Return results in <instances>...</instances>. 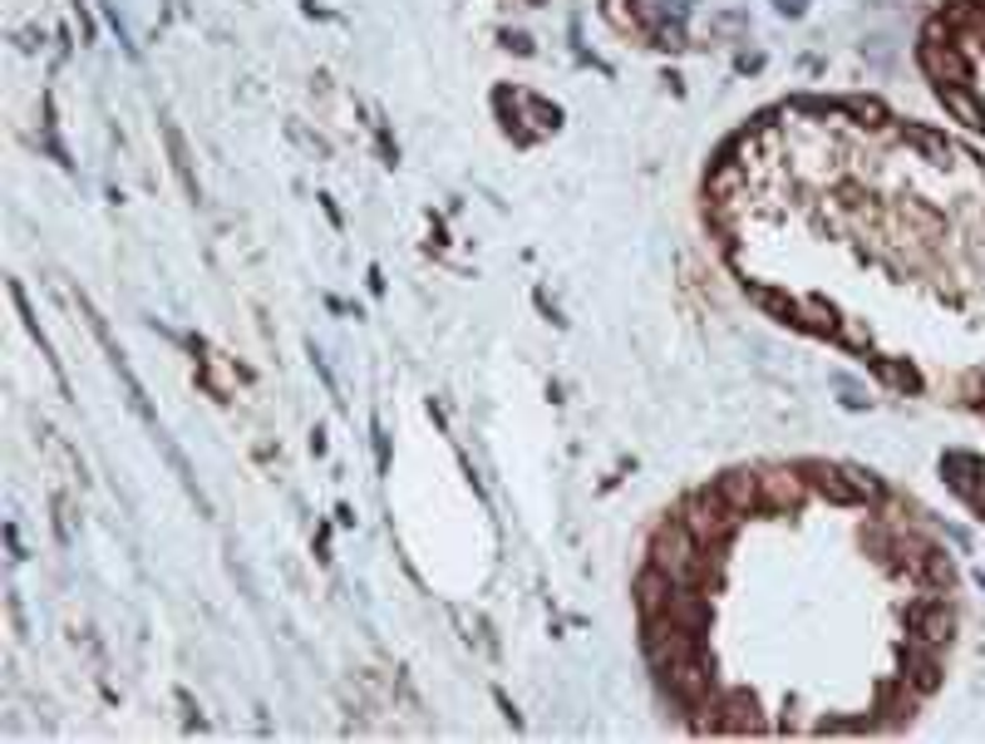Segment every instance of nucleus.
<instances>
[{
  "instance_id": "1",
  "label": "nucleus",
  "mask_w": 985,
  "mask_h": 744,
  "mask_svg": "<svg viewBox=\"0 0 985 744\" xmlns=\"http://www.w3.org/2000/svg\"><path fill=\"white\" fill-rule=\"evenodd\" d=\"M690 715L699 735H764V710L749 691H715Z\"/></svg>"
},
{
  "instance_id": "4",
  "label": "nucleus",
  "mask_w": 985,
  "mask_h": 744,
  "mask_svg": "<svg viewBox=\"0 0 985 744\" xmlns=\"http://www.w3.org/2000/svg\"><path fill=\"white\" fill-rule=\"evenodd\" d=\"M655 681H661V691L671 695L681 710H695V705H705V700L715 695V671H709L705 651L690 655V661H681V665H671V671H661Z\"/></svg>"
},
{
  "instance_id": "22",
  "label": "nucleus",
  "mask_w": 985,
  "mask_h": 744,
  "mask_svg": "<svg viewBox=\"0 0 985 744\" xmlns=\"http://www.w3.org/2000/svg\"><path fill=\"white\" fill-rule=\"evenodd\" d=\"M842 474H848V484L858 488V498H882V484L868 474V468H858V464H842Z\"/></svg>"
},
{
  "instance_id": "7",
  "label": "nucleus",
  "mask_w": 985,
  "mask_h": 744,
  "mask_svg": "<svg viewBox=\"0 0 985 744\" xmlns=\"http://www.w3.org/2000/svg\"><path fill=\"white\" fill-rule=\"evenodd\" d=\"M798 474H803V484L813 488V494H823L828 503H838V508H848V503H862L858 488L848 484V474H842L838 464H823V458H803V464H798Z\"/></svg>"
},
{
  "instance_id": "11",
  "label": "nucleus",
  "mask_w": 985,
  "mask_h": 744,
  "mask_svg": "<svg viewBox=\"0 0 985 744\" xmlns=\"http://www.w3.org/2000/svg\"><path fill=\"white\" fill-rule=\"evenodd\" d=\"M719 498L729 503V508L739 513H764V494H759V468H725V474L715 478Z\"/></svg>"
},
{
  "instance_id": "5",
  "label": "nucleus",
  "mask_w": 985,
  "mask_h": 744,
  "mask_svg": "<svg viewBox=\"0 0 985 744\" xmlns=\"http://www.w3.org/2000/svg\"><path fill=\"white\" fill-rule=\"evenodd\" d=\"M906 631L926 645H946L951 631H956V611H951L946 597H926V601H912L906 607Z\"/></svg>"
},
{
  "instance_id": "24",
  "label": "nucleus",
  "mask_w": 985,
  "mask_h": 744,
  "mask_svg": "<svg viewBox=\"0 0 985 744\" xmlns=\"http://www.w3.org/2000/svg\"><path fill=\"white\" fill-rule=\"evenodd\" d=\"M981 410H985V404H981Z\"/></svg>"
},
{
  "instance_id": "14",
  "label": "nucleus",
  "mask_w": 985,
  "mask_h": 744,
  "mask_svg": "<svg viewBox=\"0 0 985 744\" xmlns=\"http://www.w3.org/2000/svg\"><path fill=\"white\" fill-rule=\"evenodd\" d=\"M941 474L951 478V488H956L961 498H971L985 484V458H976V454H946V458H941Z\"/></svg>"
},
{
  "instance_id": "21",
  "label": "nucleus",
  "mask_w": 985,
  "mask_h": 744,
  "mask_svg": "<svg viewBox=\"0 0 985 744\" xmlns=\"http://www.w3.org/2000/svg\"><path fill=\"white\" fill-rule=\"evenodd\" d=\"M749 297L759 301L769 316H779V321L798 326V301H794V297H784V291H774V287H749Z\"/></svg>"
},
{
  "instance_id": "9",
  "label": "nucleus",
  "mask_w": 985,
  "mask_h": 744,
  "mask_svg": "<svg viewBox=\"0 0 985 744\" xmlns=\"http://www.w3.org/2000/svg\"><path fill=\"white\" fill-rule=\"evenodd\" d=\"M665 617L675 621V627L695 631V637H705L709 621H715V607H709V592L705 587H675L671 607H665Z\"/></svg>"
},
{
  "instance_id": "2",
  "label": "nucleus",
  "mask_w": 985,
  "mask_h": 744,
  "mask_svg": "<svg viewBox=\"0 0 985 744\" xmlns=\"http://www.w3.org/2000/svg\"><path fill=\"white\" fill-rule=\"evenodd\" d=\"M675 518L695 533L699 547H725L739 528V513L719 498V488H695V494H685V503L675 508Z\"/></svg>"
},
{
  "instance_id": "23",
  "label": "nucleus",
  "mask_w": 985,
  "mask_h": 744,
  "mask_svg": "<svg viewBox=\"0 0 985 744\" xmlns=\"http://www.w3.org/2000/svg\"><path fill=\"white\" fill-rule=\"evenodd\" d=\"M961 390H966L971 404H985V370H971V375L961 380Z\"/></svg>"
},
{
  "instance_id": "15",
  "label": "nucleus",
  "mask_w": 985,
  "mask_h": 744,
  "mask_svg": "<svg viewBox=\"0 0 985 744\" xmlns=\"http://www.w3.org/2000/svg\"><path fill=\"white\" fill-rule=\"evenodd\" d=\"M941 104H946L951 118H961L966 128H985V104L971 94V84H941Z\"/></svg>"
},
{
  "instance_id": "20",
  "label": "nucleus",
  "mask_w": 985,
  "mask_h": 744,
  "mask_svg": "<svg viewBox=\"0 0 985 744\" xmlns=\"http://www.w3.org/2000/svg\"><path fill=\"white\" fill-rule=\"evenodd\" d=\"M872 370H878V375H882L892 390H906V395H916V390H922V375H916L906 360H872Z\"/></svg>"
},
{
  "instance_id": "18",
  "label": "nucleus",
  "mask_w": 985,
  "mask_h": 744,
  "mask_svg": "<svg viewBox=\"0 0 985 744\" xmlns=\"http://www.w3.org/2000/svg\"><path fill=\"white\" fill-rule=\"evenodd\" d=\"M798 326H803V331H813V335H833V331H838V311H833L828 301L808 297V301H798Z\"/></svg>"
},
{
  "instance_id": "3",
  "label": "nucleus",
  "mask_w": 985,
  "mask_h": 744,
  "mask_svg": "<svg viewBox=\"0 0 985 744\" xmlns=\"http://www.w3.org/2000/svg\"><path fill=\"white\" fill-rule=\"evenodd\" d=\"M651 562L661 567V572H671L681 587H695V577H699V542H695V533L675 518V513H665V518L655 523Z\"/></svg>"
},
{
  "instance_id": "19",
  "label": "nucleus",
  "mask_w": 985,
  "mask_h": 744,
  "mask_svg": "<svg viewBox=\"0 0 985 744\" xmlns=\"http://www.w3.org/2000/svg\"><path fill=\"white\" fill-rule=\"evenodd\" d=\"M902 144L922 148L926 158H936V163H951V148H946V138H941V134H932V128H922V124H902Z\"/></svg>"
},
{
  "instance_id": "10",
  "label": "nucleus",
  "mask_w": 985,
  "mask_h": 744,
  "mask_svg": "<svg viewBox=\"0 0 985 744\" xmlns=\"http://www.w3.org/2000/svg\"><path fill=\"white\" fill-rule=\"evenodd\" d=\"M902 665H906V675L902 681L912 685L916 695H932V691H941V661H936V645H926V641H906L902 645Z\"/></svg>"
},
{
  "instance_id": "6",
  "label": "nucleus",
  "mask_w": 985,
  "mask_h": 744,
  "mask_svg": "<svg viewBox=\"0 0 985 744\" xmlns=\"http://www.w3.org/2000/svg\"><path fill=\"white\" fill-rule=\"evenodd\" d=\"M759 494H764V513H798L808 498L803 474L794 468H759Z\"/></svg>"
},
{
  "instance_id": "17",
  "label": "nucleus",
  "mask_w": 985,
  "mask_h": 744,
  "mask_svg": "<svg viewBox=\"0 0 985 744\" xmlns=\"http://www.w3.org/2000/svg\"><path fill=\"white\" fill-rule=\"evenodd\" d=\"M838 114L858 118V124L878 128V124H892V114H886L882 100H872V94H848V100H838Z\"/></svg>"
},
{
  "instance_id": "13",
  "label": "nucleus",
  "mask_w": 985,
  "mask_h": 744,
  "mask_svg": "<svg viewBox=\"0 0 985 744\" xmlns=\"http://www.w3.org/2000/svg\"><path fill=\"white\" fill-rule=\"evenodd\" d=\"M744 188H749V168L735 163L729 153H719L715 168H709V178H705V198L709 203H735Z\"/></svg>"
},
{
  "instance_id": "16",
  "label": "nucleus",
  "mask_w": 985,
  "mask_h": 744,
  "mask_svg": "<svg viewBox=\"0 0 985 744\" xmlns=\"http://www.w3.org/2000/svg\"><path fill=\"white\" fill-rule=\"evenodd\" d=\"M878 715L886 720V725H912V715H916V691L906 681H896V685H882V710Z\"/></svg>"
},
{
  "instance_id": "8",
  "label": "nucleus",
  "mask_w": 985,
  "mask_h": 744,
  "mask_svg": "<svg viewBox=\"0 0 985 744\" xmlns=\"http://www.w3.org/2000/svg\"><path fill=\"white\" fill-rule=\"evenodd\" d=\"M675 577L671 572H661L655 562H645L641 572H636V582H631V597H636V611L641 617H661L665 607H671V597H675Z\"/></svg>"
},
{
  "instance_id": "12",
  "label": "nucleus",
  "mask_w": 985,
  "mask_h": 744,
  "mask_svg": "<svg viewBox=\"0 0 985 744\" xmlns=\"http://www.w3.org/2000/svg\"><path fill=\"white\" fill-rule=\"evenodd\" d=\"M922 70L932 74L936 90L941 84H971V60L961 54L956 40H946V45H922Z\"/></svg>"
}]
</instances>
